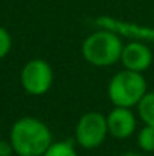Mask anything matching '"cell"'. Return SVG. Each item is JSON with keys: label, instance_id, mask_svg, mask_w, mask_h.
<instances>
[{"label": "cell", "instance_id": "6da1fadb", "mask_svg": "<svg viewBox=\"0 0 154 156\" xmlns=\"http://www.w3.org/2000/svg\"><path fill=\"white\" fill-rule=\"evenodd\" d=\"M9 141L17 156H44L53 144V135L43 120L21 117L12 124Z\"/></svg>", "mask_w": 154, "mask_h": 156}, {"label": "cell", "instance_id": "7a4b0ae2", "mask_svg": "<svg viewBox=\"0 0 154 156\" xmlns=\"http://www.w3.org/2000/svg\"><path fill=\"white\" fill-rule=\"evenodd\" d=\"M121 35L113 30L98 27V30L88 35L82 44V55L86 62L94 67H110L121 61L122 53Z\"/></svg>", "mask_w": 154, "mask_h": 156}, {"label": "cell", "instance_id": "3957f363", "mask_svg": "<svg viewBox=\"0 0 154 156\" xmlns=\"http://www.w3.org/2000/svg\"><path fill=\"white\" fill-rule=\"evenodd\" d=\"M147 80L142 73L132 70L118 71L107 85V96L113 106L119 108H133L142 100L147 94Z\"/></svg>", "mask_w": 154, "mask_h": 156}, {"label": "cell", "instance_id": "277c9868", "mask_svg": "<svg viewBox=\"0 0 154 156\" xmlns=\"http://www.w3.org/2000/svg\"><path fill=\"white\" fill-rule=\"evenodd\" d=\"M107 135H109L107 118L106 115H103L101 112H97V111L83 114L79 118L76 124V130H74L76 143L82 149H86V150L100 147L106 141Z\"/></svg>", "mask_w": 154, "mask_h": 156}, {"label": "cell", "instance_id": "5b68a950", "mask_svg": "<svg viewBox=\"0 0 154 156\" xmlns=\"http://www.w3.org/2000/svg\"><path fill=\"white\" fill-rule=\"evenodd\" d=\"M53 70L50 64L41 58L30 59L24 64L20 82L23 90L30 96H44L53 85Z\"/></svg>", "mask_w": 154, "mask_h": 156}, {"label": "cell", "instance_id": "8992f818", "mask_svg": "<svg viewBox=\"0 0 154 156\" xmlns=\"http://www.w3.org/2000/svg\"><path fill=\"white\" fill-rule=\"evenodd\" d=\"M95 26L113 30L118 35L130 38V40H136V41H142V43H153L154 44V27L136 24V23H128V21L118 20V18H113V17H107V15L98 17L95 20Z\"/></svg>", "mask_w": 154, "mask_h": 156}, {"label": "cell", "instance_id": "52a82bcc", "mask_svg": "<svg viewBox=\"0 0 154 156\" xmlns=\"http://www.w3.org/2000/svg\"><path fill=\"white\" fill-rule=\"evenodd\" d=\"M121 64L125 70H132L136 73H144L153 64V52L147 46V43L132 40L124 44L121 53Z\"/></svg>", "mask_w": 154, "mask_h": 156}, {"label": "cell", "instance_id": "ba28073f", "mask_svg": "<svg viewBox=\"0 0 154 156\" xmlns=\"http://www.w3.org/2000/svg\"><path fill=\"white\" fill-rule=\"evenodd\" d=\"M106 118H107L109 135H112L113 138L125 140L130 138L136 130V117L130 108L115 106Z\"/></svg>", "mask_w": 154, "mask_h": 156}, {"label": "cell", "instance_id": "9c48e42d", "mask_svg": "<svg viewBox=\"0 0 154 156\" xmlns=\"http://www.w3.org/2000/svg\"><path fill=\"white\" fill-rule=\"evenodd\" d=\"M136 108H138V115L144 121V124L154 127V91L147 93Z\"/></svg>", "mask_w": 154, "mask_h": 156}, {"label": "cell", "instance_id": "30bf717a", "mask_svg": "<svg viewBox=\"0 0 154 156\" xmlns=\"http://www.w3.org/2000/svg\"><path fill=\"white\" fill-rule=\"evenodd\" d=\"M44 156H79L71 140H65V141H53L49 150L44 153Z\"/></svg>", "mask_w": 154, "mask_h": 156}, {"label": "cell", "instance_id": "8fae6325", "mask_svg": "<svg viewBox=\"0 0 154 156\" xmlns=\"http://www.w3.org/2000/svg\"><path fill=\"white\" fill-rule=\"evenodd\" d=\"M138 146L142 152L151 153L154 152V127L153 126H144L138 133Z\"/></svg>", "mask_w": 154, "mask_h": 156}, {"label": "cell", "instance_id": "7c38bea8", "mask_svg": "<svg viewBox=\"0 0 154 156\" xmlns=\"http://www.w3.org/2000/svg\"><path fill=\"white\" fill-rule=\"evenodd\" d=\"M11 49H12V37L8 32V29L0 26V61L8 56Z\"/></svg>", "mask_w": 154, "mask_h": 156}, {"label": "cell", "instance_id": "4fadbf2b", "mask_svg": "<svg viewBox=\"0 0 154 156\" xmlns=\"http://www.w3.org/2000/svg\"><path fill=\"white\" fill-rule=\"evenodd\" d=\"M15 153L11 141H5L0 138V156H12Z\"/></svg>", "mask_w": 154, "mask_h": 156}, {"label": "cell", "instance_id": "5bb4252c", "mask_svg": "<svg viewBox=\"0 0 154 156\" xmlns=\"http://www.w3.org/2000/svg\"><path fill=\"white\" fill-rule=\"evenodd\" d=\"M121 156H142V155H139L136 152H127V153H124V155H121Z\"/></svg>", "mask_w": 154, "mask_h": 156}]
</instances>
